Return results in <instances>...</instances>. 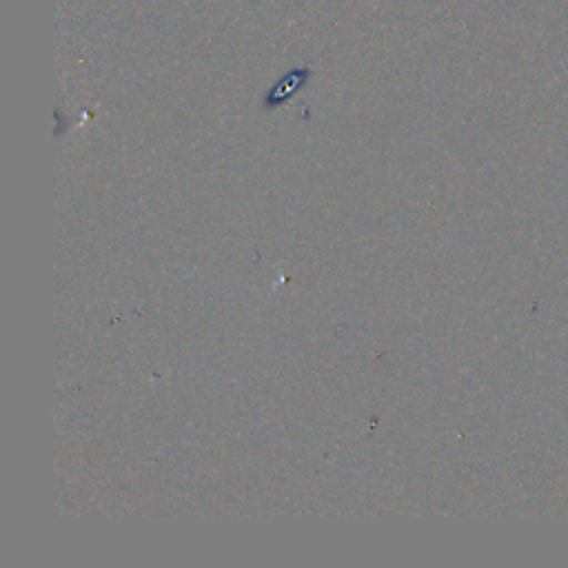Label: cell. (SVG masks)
Here are the masks:
<instances>
[{"label": "cell", "mask_w": 568, "mask_h": 568, "mask_svg": "<svg viewBox=\"0 0 568 568\" xmlns=\"http://www.w3.org/2000/svg\"><path fill=\"white\" fill-rule=\"evenodd\" d=\"M306 78H308V71H306V69H293L291 73H286V75L271 89L268 98L264 100L266 109H273V106H277L280 102L288 100V98L306 82Z\"/></svg>", "instance_id": "6da1fadb"}]
</instances>
